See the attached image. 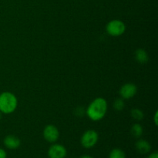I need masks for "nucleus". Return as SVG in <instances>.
<instances>
[{
	"label": "nucleus",
	"mask_w": 158,
	"mask_h": 158,
	"mask_svg": "<svg viewBox=\"0 0 158 158\" xmlns=\"http://www.w3.org/2000/svg\"><path fill=\"white\" fill-rule=\"evenodd\" d=\"M1 118H2V113L0 112V119H1Z\"/></svg>",
	"instance_id": "nucleus-19"
},
{
	"label": "nucleus",
	"mask_w": 158,
	"mask_h": 158,
	"mask_svg": "<svg viewBox=\"0 0 158 158\" xmlns=\"http://www.w3.org/2000/svg\"><path fill=\"white\" fill-rule=\"evenodd\" d=\"M125 107V103L123 101V99L117 98L114 100V108L117 111H121L124 109Z\"/></svg>",
	"instance_id": "nucleus-14"
},
{
	"label": "nucleus",
	"mask_w": 158,
	"mask_h": 158,
	"mask_svg": "<svg viewBox=\"0 0 158 158\" xmlns=\"http://www.w3.org/2000/svg\"><path fill=\"white\" fill-rule=\"evenodd\" d=\"M131 116H132L133 118L136 120H142L144 117V114H143V111L141 110L138 109V108H134V109H132L131 111Z\"/></svg>",
	"instance_id": "nucleus-13"
},
{
	"label": "nucleus",
	"mask_w": 158,
	"mask_h": 158,
	"mask_svg": "<svg viewBox=\"0 0 158 158\" xmlns=\"http://www.w3.org/2000/svg\"><path fill=\"white\" fill-rule=\"evenodd\" d=\"M137 92V87L134 83H125L120 89L119 94L120 97L124 100H130L136 95Z\"/></svg>",
	"instance_id": "nucleus-6"
},
{
	"label": "nucleus",
	"mask_w": 158,
	"mask_h": 158,
	"mask_svg": "<svg viewBox=\"0 0 158 158\" xmlns=\"http://www.w3.org/2000/svg\"><path fill=\"white\" fill-rule=\"evenodd\" d=\"M80 158H94L93 157L89 155H83L82 157H80Z\"/></svg>",
	"instance_id": "nucleus-18"
},
{
	"label": "nucleus",
	"mask_w": 158,
	"mask_h": 158,
	"mask_svg": "<svg viewBox=\"0 0 158 158\" xmlns=\"http://www.w3.org/2000/svg\"><path fill=\"white\" fill-rule=\"evenodd\" d=\"M147 158H158V154L157 151H155V152L152 153V154H150L149 156H148V157Z\"/></svg>",
	"instance_id": "nucleus-16"
},
{
	"label": "nucleus",
	"mask_w": 158,
	"mask_h": 158,
	"mask_svg": "<svg viewBox=\"0 0 158 158\" xmlns=\"http://www.w3.org/2000/svg\"><path fill=\"white\" fill-rule=\"evenodd\" d=\"M3 143H4L6 148L8 149L15 150L19 148L20 144H21V140L16 136L8 135L5 137Z\"/></svg>",
	"instance_id": "nucleus-8"
},
{
	"label": "nucleus",
	"mask_w": 158,
	"mask_h": 158,
	"mask_svg": "<svg viewBox=\"0 0 158 158\" xmlns=\"http://www.w3.org/2000/svg\"><path fill=\"white\" fill-rule=\"evenodd\" d=\"M135 59L137 63L143 64V63H148L149 60V56H148V52L144 49H138L135 52Z\"/></svg>",
	"instance_id": "nucleus-10"
},
{
	"label": "nucleus",
	"mask_w": 158,
	"mask_h": 158,
	"mask_svg": "<svg viewBox=\"0 0 158 158\" xmlns=\"http://www.w3.org/2000/svg\"><path fill=\"white\" fill-rule=\"evenodd\" d=\"M143 132V127L140 123H134L131 127V134L136 138H139V137H141Z\"/></svg>",
	"instance_id": "nucleus-11"
},
{
	"label": "nucleus",
	"mask_w": 158,
	"mask_h": 158,
	"mask_svg": "<svg viewBox=\"0 0 158 158\" xmlns=\"http://www.w3.org/2000/svg\"><path fill=\"white\" fill-rule=\"evenodd\" d=\"M0 158H7L6 151L2 148H0Z\"/></svg>",
	"instance_id": "nucleus-15"
},
{
	"label": "nucleus",
	"mask_w": 158,
	"mask_h": 158,
	"mask_svg": "<svg viewBox=\"0 0 158 158\" xmlns=\"http://www.w3.org/2000/svg\"><path fill=\"white\" fill-rule=\"evenodd\" d=\"M107 106V102L104 98H96L88 106L86 109V115L93 121H99L106 115Z\"/></svg>",
	"instance_id": "nucleus-1"
},
{
	"label": "nucleus",
	"mask_w": 158,
	"mask_h": 158,
	"mask_svg": "<svg viewBox=\"0 0 158 158\" xmlns=\"http://www.w3.org/2000/svg\"><path fill=\"white\" fill-rule=\"evenodd\" d=\"M126 30V26L121 20L114 19L109 22L106 26V31L111 36H120Z\"/></svg>",
	"instance_id": "nucleus-3"
},
{
	"label": "nucleus",
	"mask_w": 158,
	"mask_h": 158,
	"mask_svg": "<svg viewBox=\"0 0 158 158\" xmlns=\"http://www.w3.org/2000/svg\"><path fill=\"white\" fill-rule=\"evenodd\" d=\"M109 158H126V154L123 150L114 148L110 152Z\"/></svg>",
	"instance_id": "nucleus-12"
},
{
	"label": "nucleus",
	"mask_w": 158,
	"mask_h": 158,
	"mask_svg": "<svg viewBox=\"0 0 158 158\" xmlns=\"http://www.w3.org/2000/svg\"><path fill=\"white\" fill-rule=\"evenodd\" d=\"M136 149L140 154H147L151 151V145L148 140H139L136 143Z\"/></svg>",
	"instance_id": "nucleus-9"
},
{
	"label": "nucleus",
	"mask_w": 158,
	"mask_h": 158,
	"mask_svg": "<svg viewBox=\"0 0 158 158\" xmlns=\"http://www.w3.org/2000/svg\"><path fill=\"white\" fill-rule=\"evenodd\" d=\"M43 137L46 141L49 143H55L60 137V131L55 125H47L43 130Z\"/></svg>",
	"instance_id": "nucleus-5"
},
{
	"label": "nucleus",
	"mask_w": 158,
	"mask_h": 158,
	"mask_svg": "<svg viewBox=\"0 0 158 158\" xmlns=\"http://www.w3.org/2000/svg\"><path fill=\"white\" fill-rule=\"evenodd\" d=\"M99 140L98 133L94 130H88L81 137V145L84 148L89 149L95 146Z\"/></svg>",
	"instance_id": "nucleus-4"
},
{
	"label": "nucleus",
	"mask_w": 158,
	"mask_h": 158,
	"mask_svg": "<svg viewBox=\"0 0 158 158\" xmlns=\"http://www.w3.org/2000/svg\"><path fill=\"white\" fill-rule=\"evenodd\" d=\"M157 112H156L155 114H154V123H155L156 125H157Z\"/></svg>",
	"instance_id": "nucleus-17"
},
{
	"label": "nucleus",
	"mask_w": 158,
	"mask_h": 158,
	"mask_svg": "<svg viewBox=\"0 0 158 158\" xmlns=\"http://www.w3.org/2000/svg\"><path fill=\"white\" fill-rule=\"evenodd\" d=\"M67 151L63 145L55 143L51 145L48 150V156L49 158H66Z\"/></svg>",
	"instance_id": "nucleus-7"
},
{
	"label": "nucleus",
	"mask_w": 158,
	"mask_h": 158,
	"mask_svg": "<svg viewBox=\"0 0 158 158\" xmlns=\"http://www.w3.org/2000/svg\"><path fill=\"white\" fill-rule=\"evenodd\" d=\"M18 106V100L13 94L3 92L0 94V112L4 114L13 113Z\"/></svg>",
	"instance_id": "nucleus-2"
}]
</instances>
